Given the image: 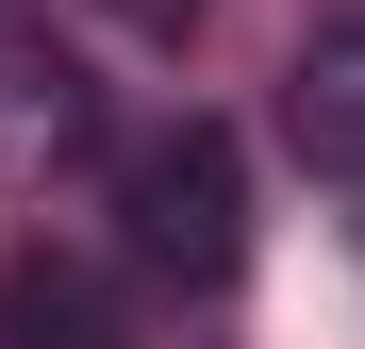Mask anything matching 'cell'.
I'll return each mask as SVG.
<instances>
[{
  "instance_id": "obj_2",
  "label": "cell",
  "mask_w": 365,
  "mask_h": 349,
  "mask_svg": "<svg viewBox=\"0 0 365 349\" xmlns=\"http://www.w3.org/2000/svg\"><path fill=\"white\" fill-rule=\"evenodd\" d=\"M100 133V84H83V50L34 17V0H0V183H50Z\"/></svg>"
},
{
  "instance_id": "obj_3",
  "label": "cell",
  "mask_w": 365,
  "mask_h": 349,
  "mask_svg": "<svg viewBox=\"0 0 365 349\" xmlns=\"http://www.w3.org/2000/svg\"><path fill=\"white\" fill-rule=\"evenodd\" d=\"M282 150L316 166V183H365V0L332 34H299V67H282Z\"/></svg>"
},
{
  "instance_id": "obj_1",
  "label": "cell",
  "mask_w": 365,
  "mask_h": 349,
  "mask_svg": "<svg viewBox=\"0 0 365 349\" xmlns=\"http://www.w3.org/2000/svg\"><path fill=\"white\" fill-rule=\"evenodd\" d=\"M116 250H133V283H166V300H216L232 266H250V150L216 133V116H166V133L116 150Z\"/></svg>"
},
{
  "instance_id": "obj_5",
  "label": "cell",
  "mask_w": 365,
  "mask_h": 349,
  "mask_svg": "<svg viewBox=\"0 0 365 349\" xmlns=\"http://www.w3.org/2000/svg\"><path fill=\"white\" fill-rule=\"evenodd\" d=\"M100 17H116V34H150V50H182V34L216 17V0H100Z\"/></svg>"
},
{
  "instance_id": "obj_4",
  "label": "cell",
  "mask_w": 365,
  "mask_h": 349,
  "mask_svg": "<svg viewBox=\"0 0 365 349\" xmlns=\"http://www.w3.org/2000/svg\"><path fill=\"white\" fill-rule=\"evenodd\" d=\"M0 349H150V333L116 316V283L83 250H17L0 266Z\"/></svg>"
}]
</instances>
